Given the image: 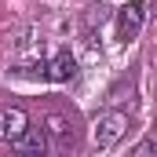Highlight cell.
Here are the masks:
<instances>
[{
    "mask_svg": "<svg viewBox=\"0 0 157 157\" xmlns=\"http://www.w3.org/2000/svg\"><path fill=\"white\" fill-rule=\"evenodd\" d=\"M124 132H128V113L110 110V113H102V117L95 121V128H91V143H95L99 150H110V146H117L121 139H124Z\"/></svg>",
    "mask_w": 157,
    "mask_h": 157,
    "instance_id": "cell-1",
    "label": "cell"
},
{
    "mask_svg": "<svg viewBox=\"0 0 157 157\" xmlns=\"http://www.w3.org/2000/svg\"><path fill=\"white\" fill-rule=\"evenodd\" d=\"M18 154H44L48 150V135H44V128H33V124H26V132L11 143Z\"/></svg>",
    "mask_w": 157,
    "mask_h": 157,
    "instance_id": "cell-6",
    "label": "cell"
},
{
    "mask_svg": "<svg viewBox=\"0 0 157 157\" xmlns=\"http://www.w3.org/2000/svg\"><path fill=\"white\" fill-rule=\"evenodd\" d=\"M154 150H157V139H143V143L135 146V154H132V157H150Z\"/></svg>",
    "mask_w": 157,
    "mask_h": 157,
    "instance_id": "cell-7",
    "label": "cell"
},
{
    "mask_svg": "<svg viewBox=\"0 0 157 157\" xmlns=\"http://www.w3.org/2000/svg\"><path fill=\"white\" fill-rule=\"evenodd\" d=\"M143 18H146V0H132L128 7L117 11V37L121 40H135L143 29Z\"/></svg>",
    "mask_w": 157,
    "mask_h": 157,
    "instance_id": "cell-2",
    "label": "cell"
},
{
    "mask_svg": "<svg viewBox=\"0 0 157 157\" xmlns=\"http://www.w3.org/2000/svg\"><path fill=\"white\" fill-rule=\"evenodd\" d=\"M26 124H29V113H26L22 106H4V110H0V139H4V143H15V139L26 132Z\"/></svg>",
    "mask_w": 157,
    "mask_h": 157,
    "instance_id": "cell-3",
    "label": "cell"
},
{
    "mask_svg": "<svg viewBox=\"0 0 157 157\" xmlns=\"http://www.w3.org/2000/svg\"><path fill=\"white\" fill-rule=\"evenodd\" d=\"M44 135H48V143H55L59 150H70V146H73V124L62 117V113H48V117H44Z\"/></svg>",
    "mask_w": 157,
    "mask_h": 157,
    "instance_id": "cell-4",
    "label": "cell"
},
{
    "mask_svg": "<svg viewBox=\"0 0 157 157\" xmlns=\"http://www.w3.org/2000/svg\"><path fill=\"white\" fill-rule=\"evenodd\" d=\"M44 77L55 80V84H66V80L77 77V59L70 55V51H62V55H55L51 62H44Z\"/></svg>",
    "mask_w": 157,
    "mask_h": 157,
    "instance_id": "cell-5",
    "label": "cell"
}]
</instances>
